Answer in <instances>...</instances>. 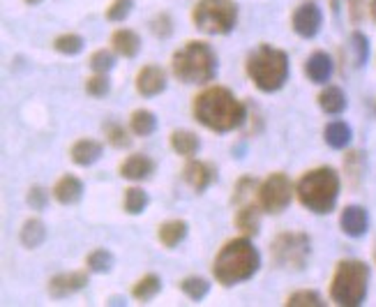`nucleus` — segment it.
Masks as SVG:
<instances>
[{
	"instance_id": "obj_23",
	"label": "nucleus",
	"mask_w": 376,
	"mask_h": 307,
	"mask_svg": "<svg viewBox=\"0 0 376 307\" xmlns=\"http://www.w3.org/2000/svg\"><path fill=\"white\" fill-rule=\"evenodd\" d=\"M171 148L182 157H192L199 151V137L194 134V132L176 129L171 134Z\"/></svg>"
},
{
	"instance_id": "obj_1",
	"label": "nucleus",
	"mask_w": 376,
	"mask_h": 307,
	"mask_svg": "<svg viewBox=\"0 0 376 307\" xmlns=\"http://www.w3.org/2000/svg\"><path fill=\"white\" fill-rule=\"evenodd\" d=\"M194 118L213 132H231L245 120V104L226 88H206L194 98Z\"/></svg>"
},
{
	"instance_id": "obj_20",
	"label": "nucleus",
	"mask_w": 376,
	"mask_h": 307,
	"mask_svg": "<svg viewBox=\"0 0 376 307\" xmlns=\"http://www.w3.org/2000/svg\"><path fill=\"white\" fill-rule=\"evenodd\" d=\"M187 236V222L185 219H169V222H164L160 226V231H157V238L164 245V248H176V245Z\"/></svg>"
},
{
	"instance_id": "obj_43",
	"label": "nucleus",
	"mask_w": 376,
	"mask_h": 307,
	"mask_svg": "<svg viewBox=\"0 0 376 307\" xmlns=\"http://www.w3.org/2000/svg\"><path fill=\"white\" fill-rule=\"evenodd\" d=\"M28 5H37V3H42V0H25Z\"/></svg>"
},
{
	"instance_id": "obj_22",
	"label": "nucleus",
	"mask_w": 376,
	"mask_h": 307,
	"mask_svg": "<svg viewBox=\"0 0 376 307\" xmlns=\"http://www.w3.org/2000/svg\"><path fill=\"white\" fill-rule=\"evenodd\" d=\"M259 224H261V206H242L238 210V215H235V226L247 236H257Z\"/></svg>"
},
{
	"instance_id": "obj_26",
	"label": "nucleus",
	"mask_w": 376,
	"mask_h": 307,
	"mask_svg": "<svg viewBox=\"0 0 376 307\" xmlns=\"http://www.w3.org/2000/svg\"><path fill=\"white\" fill-rule=\"evenodd\" d=\"M129 125H132V132L136 137H151L155 127H157V118L153 111L148 109H136L132 113V120H129Z\"/></svg>"
},
{
	"instance_id": "obj_37",
	"label": "nucleus",
	"mask_w": 376,
	"mask_h": 307,
	"mask_svg": "<svg viewBox=\"0 0 376 307\" xmlns=\"http://www.w3.org/2000/svg\"><path fill=\"white\" fill-rule=\"evenodd\" d=\"M86 91H88V95H93V98H104V95L109 93V79L104 74H98L86 81Z\"/></svg>"
},
{
	"instance_id": "obj_4",
	"label": "nucleus",
	"mask_w": 376,
	"mask_h": 307,
	"mask_svg": "<svg viewBox=\"0 0 376 307\" xmlns=\"http://www.w3.org/2000/svg\"><path fill=\"white\" fill-rule=\"evenodd\" d=\"M173 74L185 83H208L217 74V56L206 42H187L171 60Z\"/></svg>"
},
{
	"instance_id": "obj_39",
	"label": "nucleus",
	"mask_w": 376,
	"mask_h": 307,
	"mask_svg": "<svg viewBox=\"0 0 376 307\" xmlns=\"http://www.w3.org/2000/svg\"><path fill=\"white\" fill-rule=\"evenodd\" d=\"M153 33L157 35V37H169L171 35V19L166 14L157 16V19L153 21Z\"/></svg>"
},
{
	"instance_id": "obj_38",
	"label": "nucleus",
	"mask_w": 376,
	"mask_h": 307,
	"mask_svg": "<svg viewBox=\"0 0 376 307\" xmlns=\"http://www.w3.org/2000/svg\"><path fill=\"white\" fill-rule=\"evenodd\" d=\"M47 201H49V192L45 187H33L28 192V204L35 208V210H42L47 206Z\"/></svg>"
},
{
	"instance_id": "obj_19",
	"label": "nucleus",
	"mask_w": 376,
	"mask_h": 307,
	"mask_svg": "<svg viewBox=\"0 0 376 307\" xmlns=\"http://www.w3.org/2000/svg\"><path fill=\"white\" fill-rule=\"evenodd\" d=\"M111 44H113V51L125 58H134L139 54V49H141V40H139V35L134 30H116L111 37Z\"/></svg>"
},
{
	"instance_id": "obj_31",
	"label": "nucleus",
	"mask_w": 376,
	"mask_h": 307,
	"mask_svg": "<svg viewBox=\"0 0 376 307\" xmlns=\"http://www.w3.org/2000/svg\"><path fill=\"white\" fill-rule=\"evenodd\" d=\"M86 266H88V270H93V273H107L113 266V254L107 250H95L88 254V259H86Z\"/></svg>"
},
{
	"instance_id": "obj_9",
	"label": "nucleus",
	"mask_w": 376,
	"mask_h": 307,
	"mask_svg": "<svg viewBox=\"0 0 376 307\" xmlns=\"http://www.w3.org/2000/svg\"><path fill=\"white\" fill-rule=\"evenodd\" d=\"M293 185L284 173H270L268 178L261 183L259 187V206L264 213H282V210L291 204Z\"/></svg>"
},
{
	"instance_id": "obj_3",
	"label": "nucleus",
	"mask_w": 376,
	"mask_h": 307,
	"mask_svg": "<svg viewBox=\"0 0 376 307\" xmlns=\"http://www.w3.org/2000/svg\"><path fill=\"white\" fill-rule=\"evenodd\" d=\"M295 195L307 210L317 215H326L335 208V201L339 197V175L330 166L312 169L298 180Z\"/></svg>"
},
{
	"instance_id": "obj_42",
	"label": "nucleus",
	"mask_w": 376,
	"mask_h": 307,
	"mask_svg": "<svg viewBox=\"0 0 376 307\" xmlns=\"http://www.w3.org/2000/svg\"><path fill=\"white\" fill-rule=\"evenodd\" d=\"M367 10H370V19L376 23V0H370V5H367Z\"/></svg>"
},
{
	"instance_id": "obj_27",
	"label": "nucleus",
	"mask_w": 376,
	"mask_h": 307,
	"mask_svg": "<svg viewBox=\"0 0 376 307\" xmlns=\"http://www.w3.org/2000/svg\"><path fill=\"white\" fill-rule=\"evenodd\" d=\"M160 289H162V279L160 277H157V275H146L134 284L132 296L136 298V301L146 303V301H153V298L160 294Z\"/></svg>"
},
{
	"instance_id": "obj_2",
	"label": "nucleus",
	"mask_w": 376,
	"mask_h": 307,
	"mask_svg": "<svg viewBox=\"0 0 376 307\" xmlns=\"http://www.w3.org/2000/svg\"><path fill=\"white\" fill-rule=\"evenodd\" d=\"M261 266V257L247 238H233L224 245L213 263V275L220 284L233 286L245 282L257 273Z\"/></svg>"
},
{
	"instance_id": "obj_18",
	"label": "nucleus",
	"mask_w": 376,
	"mask_h": 307,
	"mask_svg": "<svg viewBox=\"0 0 376 307\" xmlns=\"http://www.w3.org/2000/svg\"><path fill=\"white\" fill-rule=\"evenodd\" d=\"M69 157H72V162L78 164V166H88V164L98 162L102 157V144L93 141V139H81V141H76L72 146Z\"/></svg>"
},
{
	"instance_id": "obj_8",
	"label": "nucleus",
	"mask_w": 376,
	"mask_h": 307,
	"mask_svg": "<svg viewBox=\"0 0 376 307\" xmlns=\"http://www.w3.org/2000/svg\"><path fill=\"white\" fill-rule=\"evenodd\" d=\"M279 268H302L310 257V238L305 233H282L270 245Z\"/></svg>"
},
{
	"instance_id": "obj_17",
	"label": "nucleus",
	"mask_w": 376,
	"mask_h": 307,
	"mask_svg": "<svg viewBox=\"0 0 376 307\" xmlns=\"http://www.w3.org/2000/svg\"><path fill=\"white\" fill-rule=\"evenodd\" d=\"M182 178H185V183L194 192H204L208 185H211L213 171H211V166L204 162H189L185 166V171H182Z\"/></svg>"
},
{
	"instance_id": "obj_33",
	"label": "nucleus",
	"mask_w": 376,
	"mask_h": 307,
	"mask_svg": "<svg viewBox=\"0 0 376 307\" xmlns=\"http://www.w3.org/2000/svg\"><path fill=\"white\" fill-rule=\"evenodd\" d=\"M286 305L288 307H319L323 305L319 294L314 291H298V294H291L286 298Z\"/></svg>"
},
{
	"instance_id": "obj_7",
	"label": "nucleus",
	"mask_w": 376,
	"mask_h": 307,
	"mask_svg": "<svg viewBox=\"0 0 376 307\" xmlns=\"http://www.w3.org/2000/svg\"><path fill=\"white\" fill-rule=\"evenodd\" d=\"M238 19V7L233 0H199L192 12V21L208 35H226Z\"/></svg>"
},
{
	"instance_id": "obj_15",
	"label": "nucleus",
	"mask_w": 376,
	"mask_h": 307,
	"mask_svg": "<svg viewBox=\"0 0 376 307\" xmlns=\"http://www.w3.org/2000/svg\"><path fill=\"white\" fill-rule=\"evenodd\" d=\"M81 195H83V183L78 180L76 175H63L54 187V197L58 204H63V206L76 204V201L81 199Z\"/></svg>"
},
{
	"instance_id": "obj_28",
	"label": "nucleus",
	"mask_w": 376,
	"mask_h": 307,
	"mask_svg": "<svg viewBox=\"0 0 376 307\" xmlns=\"http://www.w3.org/2000/svg\"><path fill=\"white\" fill-rule=\"evenodd\" d=\"M54 49L58 54H65V56H76L78 51L83 49V37H78L74 33H65V35H58L54 40Z\"/></svg>"
},
{
	"instance_id": "obj_32",
	"label": "nucleus",
	"mask_w": 376,
	"mask_h": 307,
	"mask_svg": "<svg viewBox=\"0 0 376 307\" xmlns=\"http://www.w3.org/2000/svg\"><path fill=\"white\" fill-rule=\"evenodd\" d=\"M113 54L107 49H100V51H95V54L90 56V69L93 72H98V74H107L109 69L113 67Z\"/></svg>"
},
{
	"instance_id": "obj_12",
	"label": "nucleus",
	"mask_w": 376,
	"mask_h": 307,
	"mask_svg": "<svg viewBox=\"0 0 376 307\" xmlns=\"http://www.w3.org/2000/svg\"><path fill=\"white\" fill-rule=\"evenodd\" d=\"M88 284V275L86 273H63L56 275L49 282V296L51 298H67Z\"/></svg>"
},
{
	"instance_id": "obj_25",
	"label": "nucleus",
	"mask_w": 376,
	"mask_h": 307,
	"mask_svg": "<svg viewBox=\"0 0 376 307\" xmlns=\"http://www.w3.org/2000/svg\"><path fill=\"white\" fill-rule=\"evenodd\" d=\"M47 238V229H45V224H42V219H28V222L23 224V229H21V243H23V248H40L42 243H45Z\"/></svg>"
},
{
	"instance_id": "obj_40",
	"label": "nucleus",
	"mask_w": 376,
	"mask_h": 307,
	"mask_svg": "<svg viewBox=\"0 0 376 307\" xmlns=\"http://www.w3.org/2000/svg\"><path fill=\"white\" fill-rule=\"evenodd\" d=\"M254 185H257V183L252 178H240L238 185H235V201H242L245 197L249 195V192H254Z\"/></svg>"
},
{
	"instance_id": "obj_35",
	"label": "nucleus",
	"mask_w": 376,
	"mask_h": 307,
	"mask_svg": "<svg viewBox=\"0 0 376 307\" xmlns=\"http://www.w3.org/2000/svg\"><path fill=\"white\" fill-rule=\"evenodd\" d=\"M351 49H353V60L356 65H363L370 54V47H367V37L363 33H353L351 35Z\"/></svg>"
},
{
	"instance_id": "obj_6",
	"label": "nucleus",
	"mask_w": 376,
	"mask_h": 307,
	"mask_svg": "<svg viewBox=\"0 0 376 307\" xmlns=\"http://www.w3.org/2000/svg\"><path fill=\"white\" fill-rule=\"evenodd\" d=\"M367 282H370V268L363 261H339L330 282V298L337 305L356 307L365 301Z\"/></svg>"
},
{
	"instance_id": "obj_44",
	"label": "nucleus",
	"mask_w": 376,
	"mask_h": 307,
	"mask_svg": "<svg viewBox=\"0 0 376 307\" xmlns=\"http://www.w3.org/2000/svg\"><path fill=\"white\" fill-rule=\"evenodd\" d=\"M374 259H376V248H374Z\"/></svg>"
},
{
	"instance_id": "obj_30",
	"label": "nucleus",
	"mask_w": 376,
	"mask_h": 307,
	"mask_svg": "<svg viewBox=\"0 0 376 307\" xmlns=\"http://www.w3.org/2000/svg\"><path fill=\"white\" fill-rule=\"evenodd\" d=\"M146 206H148V195H146L141 187L125 190V213L139 215V213H143Z\"/></svg>"
},
{
	"instance_id": "obj_10",
	"label": "nucleus",
	"mask_w": 376,
	"mask_h": 307,
	"mask_svg": "<svg viewBox=\"0 0 376 307\" xmlns=\"http://www.w3.org/2000/svg\"><path fill=\"white\" fill-rule=\"evenodd\" d=\"M321 10L317 3H302L298 10L293 12V30L300 35V37H314L321 28Z\"/></svg>"
},
{
	"instance_id": "obj_34",
	"label": "nucleus",
	"mask_w": 376,
	"mask_h": 307,
	"mask_svg": "<svg viewBox=\"0 0 376 307\" xmlns=\"http://www.w3.org/2000/svg\"><path fill=\"white\" fill-rule=\"evenodd\" d=\"M132 0H113V3L107 7V19L109 21H122L125 16H129L132 12Z\"/></svg>"
},
{
	"instance_id": "obj_36",
	"label": "nucleus",
	"mask_w": 376,
	"mask_h": 307,
	"mask_svg": "<svg viewBox=\"0 0 376 307\" xmlns=\"http://www.w3.org/2000/svg\"><path fill=\"white\" fill-rule=\"evenodd\" d=\"M107 141H109L113 148H127L129 144H132V139L127 137L125 127H120V125H109V127H107Z\"/></svg>"
},
{
	"instance_id": "obj_5",
	"label": "nucleus",
	"mask_w": 376,
	"mask_h": 307,
	"mask_svg": "<svg viewBox=\"0 0 376 307\" xmlns=\"http://www.w3.org/2000/svg\"><path fill=\"white\" fill-rule=\"evenodd\" d=\"M247 74L259 91L275 93L284 86L288 76V58L284 51L261 44L254 54L247 58Z\"/></svg>"
},
{
	"instance_id": "obj_13",
	"label": "nucleus",
	"mask_w": 376,
	"mask_h": 307,
	"mask_svg": "<svg viewBox=\"0 0 376 307\" xmlns=\"http://www.w3.org/2000/svg\"><path fill=\"white\" fill-rule=\"evenodd\" d=\"M367 224H370V219H367V210L363 206H346L342 210L339 226H342V231L346 236L358 238V236H363L367 231Z\"/></svg>"
},
{
	"instance_id": "obj_41",
	"label": "nucleus",
	"mask_w": 376,
	"mask_h": 307,
	"mask_svg": "<svg viewBox=\"0 0 376 307\" xmlns=\"http://www.w3.org/2000/svg\"><path fill=\"white\" fill-rule=\"evenodd\" d=\"M348 10H351L353 21H360L365 12V0H348Z\"/></svg>"
},
{
	"instance_id": "obj_29",
	"label": "nucleus",
	"mask_w": 376,
	"mask_h": 307,
	"mask_svg": "<svg viewBox=\"0 0 376 307\" xmlns=\"http://www.w3.org/2000/svg\"><path fill=\"white\" fill-rule=\"evenodd\" d=\"M180 289H182V294H185L187 298H192V301H201V298H206V294H208V289H211V284H208L204 277L192 275V277H185V279H182V282H180Z\"/></svg>"
},
{
	"instance_id": "obj_16",
	"label": "nucleus",
	"mask_w": 376,
	"mask_h": 307,
	"mask_svg": "<svg viewBox=\"0 0 376 307\" xmlns=\"http://www.w3.org/2000/svg\"><path fill=\"white\" fill-rule=\"evenodd\" d=\"M305 74H307L314 83H326L332 74V58L323 51H317L307 58L305 63Z\"/></svg>"
},
{
	"instance_id": "obj_14",
	"label": "nucleus",
	"mask_w": 376,
	"mask_h": 307,
	"mask_svg": "<svg viewBox=\"0 0 376 307\" xmlns=\"http://www.w3.org/2000/svg\"><path fill=\"white\" fill-rule=\"evenodd\" d=\"M153 171H155V162L146 155H129L120 164V175L127 180H146L151 178Z\"/></svg>"
},
{
	"instance_id": "obj_11",
	"label": "nucleus",
	"mask_w": 376,
	"mask_h": 307,
	"mask_svg": "<svg viewBox=\"0 0 376 307\" xmlns=\"http://www.w3.org/2000/svg\"><path fill=\"white\" fill-rule=\"evenodd\" d=\"M166 88V74L162 67L157 65H146L139 69L136 74V91L143 98H155Z\"/></svg>"
},
{
	"instance_id": "obj_24",
	"label": "nucleus",
	"mask_w": 376,
	"mask_h": 307,
	"mask_svg": "<svg viewBox=\"0 0 376 307\" xmlns=\"http://www.w3.org/2000/svg\"><path fill=\"white\" fill-rule=\"evenodd\" d=\"M319 107L326 111V113H342L346 109V98H344V93L339 91L337 86H328L326 91H321L319 95Z\"/></svg>"
},
{
	"instance_id": "obj_21",
	"label": "nucleus",
	"mask_w": 376,
	"mask_h": 307,
	"mask_svg": "<svg viewBox=\"0 0 376 307\" xmlns=\"http://www.w3.org/2000/svg\"><path fill=\"white\" fill-rule=\"evenodd\" d=\"M323 139H326V144L330 148H337L339 151V148L348 146V141H351V127L342 120H332L323 129Z\"/></svg>"
}]
</instances>
